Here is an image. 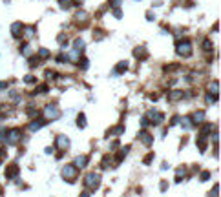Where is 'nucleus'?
Segmentation results:
<instances>
[{
  "label": "nucleus",
  "mask_w": 221,
  "mask_h": 197,
  "mask_svg": "<svg viewBox=\"0 0 221 197\" xmlns=\"http://www.w3.org/2000/svg\"><path fill=\"white\" fill-rule=\"evenodd\" d=\"M177 55L181 57H188L190 53H192V44H190V40H183V42H177Z\"/></svg>",
  "instance_id": "nucleus-1"
},
{
  "label": "nucleus",
  "mask_w": 221,
  "mask_h": 197,
  "mask_svg": "<svg viewBox=\"0 0 221 197\" xmlns=\"http://www.w3.org/2000/svg\"><path fill=\"white\" fill-rule=\"evenodd\" d=\"M99 182H100L99 174H88V175L84 177V186H88V188H97Z\"/></svg>",
  "instance_id": "nucleus-2"
},
{
  "label": "nucleus",
  "mask_w": 221,
  "mask_h": 197,
  "mask_svg": "<svg viewBox=\"0 0 221 197\" xmlns=\"http://www.w3.org/2000/svg\"><path fill=\"white\" fill-rule=\"evenodd\" d=\"M62 175H64L66 181H73V177L77 175V168L71 166V164H66V166L62 168Z\"/></svg>",
  "instance_id": "nucleus-3"
},
{
  "label": "nucleus",
  "mask_w": 221,
  "mask_h": 197,
  "mask_svg": "<svg viewBox=\"0 0 221 197\" xmlns=\"http://www.w3.org/2000/svg\"><path fill=\"white\" fill-rule=\"evenodd\" d=\"M7 135H6V140L9 142V144H17L20 139H22V135H20V130H9V132H6Z\"/></svg>",
  "instance_id": "nucleus-4"
},
{
  "label": "nucleus",
  "mask_w": 221,
  "mask_h": 197,
  "mask_svg": "<svg viewBox=\"0 0 221 197\" xmlns=\"http://www.w3.org/2000/svg\"><path fill=\"white\" fill-rule=\"evenodd\" d=\"M44 115L48 119H57L59 117V110H57V106L55 104H48L46 108H44V111H42Z\"/></svg>",
  "instance_id": "nucleus-5"
},
{
  "label": "nucleus",
  "mask_w": 221,
  "mask_h": 197,
  "mask_svg": "<svg viewBox=\"0 0 221 197\" xmlns=\"http://www.w3.org/2000/svg\"><path fill=\"white\" fill-rule=\"evenodd\" d=\"M22 31H24V24L15 22V24L11 26V33H13V37H15V39H20V37H22Z\"/></svg>",
  "instance_id": "nucleus-6"
},
{
  "label": "nucleus",
  "mask_w": 221,
  "mask_h": 197,
  "mask_svg": "<svg viewBox=\"0 0 221 197\" xmlns=\"http://www.w3.org/2000/svg\"><path fill=\"white\" fill-rule=\"evenodd\" d=\"M57 146L62 148V150H66V148L70 146V139L66 137V135H59V137H57Z\"/></svg>",
  "instance_id": "nucleus-7"
},
{
  "label": "nucleus",
  "mask_w": 221,
  "mask_h": 197,
  "mask_svg": "<svg viewBox=\"0 0 221 197\" xmlns=\"http://www.w3.org/2000/svg\"><path fill=\"white\" fill-rule=\"evenodd\" d=\"M139 139H141V142H142V144H146V146H150V144H152V140H154V139H152V135H150L148 132H141V133H139Z\"/></svg>",
  "instance_id": "nucleus-8"
},
{
  "label": "nucleus",
  "mask_w": 221,
  "mask_h": 197,
  "mask_svg": "<svg viewBox=\"0 0 221 197\" xmlns=\"http://www.w3.org/2000/svg\"><path fill=\"white\" fill-rule=\"evenodd\" d=\"M203 119H205V113H203L201 110H198V111L190 117V120H192V124H199V122H203Z\"/></svg>",
  "instance_id": "nucleus-9"
},
{
  "label": "nucleus",
  "mask_w": 221,
  "mask_h": 197,
  "mask_svg": "<svg viewBox=\"0 0 221 197\" xmlns=\"http://www.w3.org/2000/svg\"><path fill=\"white\" fill-rule=\"evenodd\" d=\"M88 164V157L86 155H80V157L75 159V168H84Z\"/></svg>",
  "instance_id": "nucleus-10"
},
{
  "label": "nucleus",
  "mask_w": 221,
  "mask_h": 197,
  "mask_svg": "<svg viewBox=\"0 0 221 197\" xmlns=\"http://www.w3.org/2000/svg\"><path fill=\"white\" fill-rule=\"evenodd\" d=\"M17 174H19V166L17 164H13V166H9L7 168V172H6V175L11 179V177H17Z\"/></svg>",
  "instance_id": "nucleus-11"
},
{
  "label": "nucleus",
  "mask_w": 221,
  "mask_h": 197,
  "mask_svg": "<svg viewBox=\"0 0 221 197\" xmlns=\"http://www.w3.org/2000/svg\"><path fill=\"white\" fill-rule=\"evenodd\" d=\"M42 124H44V120H35V122H29V126H28V128H29V132H37Z\"/></svg>",
  "instance_id": "nucleus-12"
},
{
  "label": "nucleus",
  "mask_w": 221,
  "mask_h": 197,
  "mask_svg": "<svg viewBox=\"0 0 221 197\" xmlns=\"http://www.w3.org/2000/svg\"><path fill=\"white\" fill-rule=\"evenodd\" d=\"M212 130H214V124H205V126L201 128V135H203V137H206Z\"/></svg>",
  "instance_id": "nucleus-13"
},
{
  "label": "nucleus",
  "mask_w": 221,
  "mask_h": 197,
  "mask_svg": "<svg viewBox=\"0 0 221 197\" xmlns=\"http://www.w3.org/2000/svg\"><path fill=\"white\" fill-rule=\"evenodd\" d=\"M134 55H135L137 59H142V57H146V51H144V48H141V49H135V51H134Z\"/></svg>",
  "instance_id": "nucleus-14"
},
{
  "label": "nucleus",
  "mask_w": 221,
  "mask_h": 197,
  "mask_svg": "<svg viewBox=\"0 0 221 197\" xmlns=\"http://www.w3.org/2000/svg\"><path fill=\"white\" fill-rule=\"evenodd\" d=\"M181 124H183V128H185V130H186V128H188V130L192 128V122H190V117H185V119H183V122H181Z\"/></svg>",
  "instance_id": "nucleus-15"
},
{
  "label": "nucleus",
  "mask_w": 221,
  "mask_h": 197,
  "mask_svg": "<svg viewBox=\"0 0 221 197\" xmlns=\"http://www.w3.org/2000/svg\"><path fill=\"white\" fill-rule=\"evenodd\" d=\"M181 97H183V93H181V91H177V90L170 93V98H172V100H179Z\"/></svg>",
  "instance_id": "nucleus-16"
},
{
  "label": "nucleus",
  "mask_w": 221,
  "mask_h": 197,
  "mask_svg": "<svg viewBox=\"0 0 221 197\" xmlns=\"http://www.w3.org/2000/svg\"><path fill=\"white\" fill-rule=\"evenodd\" d=\"M198 146H199V150H205V146H206V140H205V137H203V135L198 139Z\"/></svg>",
  "instance_id": "nucleus-17"
},
{
  "label": "nucleus",
  "mask_w": 221,
  "mask_h": 197,
  "mask_svg": "<svg viewBox=\"0 0 221 197\" xmlns=\"http://www.w3.org/2000/svg\"><path fill=\"white\" fill-rule=\"evenodd\" d=\"M75 19H77V20H80V22H82V20H86V19H88V15H86L84 11H79V13L75 15Z\"/></svg>",
  "instance_id": "nucleus-18"
},
{
  "label": "nucleus",
  "mask_w": 221,
  "mask_h": 197,
  "mask_svg": "<svg viewBox=\"0 0 221 197\" xmlns=\"http://www.w3.org/2000/svg\"><path fill=\"white\" fill-rule=\"evenodd\" d=\"M84 113H80L79 115V119H77V120H79V122H77V124H79V128H84V124H86V120H84Z\"/></svg>",
  "instance_id": "nucleus-19"
},
{
  "label": "nucleus",
  "mask_w": 221,
  "mask_h": 197,
  "mask_svg": "<svg viewBox=\"0 0 221 197\" xmlns=\"http://www.w3.org/2000/svg\"><path fill=\"white\" fill-rule=\"evenodd\" d=\"M126 68H128V64H126V62H121L119 66H117V73H122V71H126Z\"/></svg>",
  "instance_id": "nucleus-20"
},
{
  "label": "nucleus",
  "mask_w": 221,
  "mask_h": 197,
  "mask_svg": "<svg viewBox=\"0 0 221 197\" xmlns=\"http://www.w3.org/2000/svg\"><path fill=\"white\" fill-rule=\"evenodd\" d=\"M29 53H31V48H29L28 44H24V46H22V55H29Z\"/></svg>",
  "instance_id": "nucleus-21"
},
{
  "label": "nucleus",
  "mask_w": 221,
  "mask_h": 197,
  "mask_svg": "<svg viewBox=\"0 0 221 197\" xmlns=\"http://www.w3.org/2000/svg\"><path fill=\"white\" fill-rule=\"evenodd\" d=\"M203 46H205V48H203L205 51H210V49H212V44H210V40H205V42H203Z\"/></svg>",
  "instance_id": "nucleus-22"
},
{
  "label": "nucleus",
  "mask_w": 221,
  "mask_h": 197,
  "mask_svg": "<svg viewBox=\"0 0 221 197\" xmlns=\"http://www.w3.org/2000/svg\"><path fill=\"white\" fill-rule=\"evenodd\" d=\"M39 55H40V57H44V59H48V57H49V51L44 48V49H40V51H39Z\"/></svg>",
  "instance_id": "nucleus-23"
},
{
  "label": "nucleus",
  "mask_w": 221,
  "mask_h": 197,
  "mask_svg": "<svg viewBox=\"0 0 221 197\" xmlns=\"http://www.w3.org/2000/svg\"><path fill=\"white\" fill-rule=\"evenodd\" d=\"M6 157H7V152H6V148H0V162H2Z\"/></svg>",
  "instance_id": "nucleus-24"
},
{
  "label": "nucleus",
  "mask_w": 221,
  "mask_h": 197,
  "mask_svg": "<svg viewBox=\"0 0 221 197\" xmlns=\"http://www.w3.org/2000/svg\"><path fill=\"white\" fill-rule=\"evenodd\" d=\"M218 192H219V186H214V190L210 192V195H208V197H216V195H218Z\"/></svg>",
  "instance_id": "nucleus-25"
},
{
  "label": "nucleus",
  "mask_w": 221,
  "mask_h": 197,
  "mask_svg": "<svg viewBox=\"0 0 221 197\" xmlns=\"http://www.w3.org/2000/svg\"><path fill=\"white\" fill-rule=\"evenodd\" d=\"M24 82H26V84H28V82L31 84V82H35V77H33V75H28V77L24 79Z\"/></svg>",
  "instance_id": "nucleus-26"
},
{
  "label": "nucleus",
  "mask_w": 221,
  "mask_h": 197,
  "mask_svg": "<svg viewBox=\"0 0 221 197\" xmlns=\"http://www.w3.org/2000/svg\"><path fill=\"white\" fill-rule=\"evenodd\" d=\"M59 2H60V6H62V7L66 9V7L70 6V2H71V0H59Z\"/></svg>",
  "instance_id": "nucleus-27"
},
{
  "label": "nucleus",
  "mask_w": 221,
  "mask_h": 197,
  "mask_svg": "<svg viewBox=\"0 0 221 197\" xmlns=\"http://www.w3.org/2000/svg\"><path fill=\"white\" fill-rule=\"evenodd\" d=\"M110 2H112L113 7H119V6H121V0H110Z\"/></svg>",
  "instance_id": "nucleus-28"
},
{
  "label": "nucleus",
  "mask_w": 221,
  "mask_h": 197,
  "mask_svg": "<svg viewBox=\"0 0 221 197\" xmlns=\"http://www.w3.org/2000/svg\"><path fill=\"white\" fill-rule=\"evenodd\" d=\"M6 140V130H0V142Z\"/></svg>",
  "instance_id": "nucleus-29"
},
{
  "label": "nucleus",
  "mask_w": 221,
  "mask_h": 197,
  "mask_svg": "<svg viewBox=\"0 0 221 197\" xmlns=\"http://www.w3.org/2000/svg\"><path fill=\"white\" fill-rule=\"evenodd\" d=\"M208 175H210L208 172H203V174H201V181H206V179H208Z\"/></svg>",
  "instance_id": "nucleus-30"
},
{
  "label": "nucleus",
  "mask_w": 221,
  "mask_h": 197,
  "mask_svg": "<svg viewBox=\"0 0 221 197\" xmlns=\"http://www.w3.org/2000/svg\"><path fill=\"white\" fill-rule=\"evenodd\" d=\"M80 197H90V194H86V192H84V194H82Z\"/></svg>",
  "instance_id": "nucleus-31"
},
{
  "label": "nucleus",
  "mask_w": 221,
  "mask_h": 197,
  "mask_svg": "<svg viewBox=\"0 0 221 197\" xmlns=\"http://www.w3.org/2000/svg\"><path fill=\"white\" fill-rule=\"evenodd\" d=\"M75 2H77V4H80V2H82V0H75Z\"/></svg>",
  "instance_id": "nucleus-32"
}]
</instances>
